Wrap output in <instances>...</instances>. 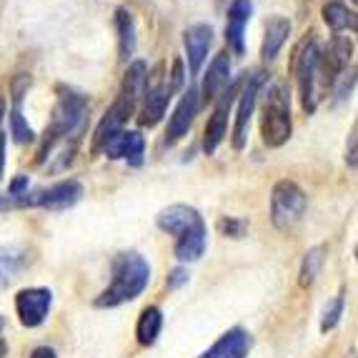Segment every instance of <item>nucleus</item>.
<instances>
[{"label":"nucleus","instance_id":"8","mask_svg":"<svg viewBox=\"0 0 358 358\" xmlns=\"http://www.w3.org/2000/svg\"><path fill=\"white\" fill-rule=\"evenodd\" d=\"M50 308H53V291L50 288H23L15 293V313L20 326L38 329L45 323Z\"/></svg>","mask_w":358,"mask_h":358},{"label":"nucleus","instance_id":"23","mask_svg":"<svg viewBox=\"0 0 358 358\" xmlns=\"http://www.w3.org/2000/svg\"><path fill=\"white\" fill-rule=\"evenodd\" d=\"M145 76H148V68H145L143 60L131 63L126 71V78H123V88H120V96H118L120 101H126L128 106L136 108L145 90Z\"/></svg>","mask_w":358,"mask_h":358},{"label":"nucleus","instance_id":"24","mask_svg":"<svg viewBox=\"0 0 358 358\" xmlns=\"http://www.w3.org/2000/svg\"><path fill=\"white\" fill-rule=\"evenodd\" d=\"M115 30H118L120 58L131 60L133 53H136V23H133V15L126 8L115 10Z\"/></svg>","mask_w":358,"mask_h":358},{"label":"nucleus","instance_id":"3","mask_svg":"<svg viewBox=\"0 0 358 358\" xmlns=\"http://www.w3.org/2000/svg\"><path fill=\"white\" fill-rule=\"evenodd\" d=\"M291 96H288V90L283 85H273L268 90V96H266V106H263V143L268 145V148H281L291 138Z\"/></svg>","mask_w":358,"mask_h":358},{"label":"nucleus","instance_id":"34","mask_svg":"<svg viewBox=\"0 0 358 358\" xmlns=\"http://www.w3.org/2000/svg\"><path fill=\"white\" fill-rule=\"evenodd\" d=\"M348 155H346V161H348V166L351 168H356V128L351 131V138H348Z\"/></svg>","mask_w":358,"mask_h":358},{"label":"nucleus","instance_id":"4","mask_svg":"<svg viewBox=\"0 0 358 358\" xmlns=\"http://www.w3.org/2000/svg\"><path fill=\"white\" fill-rule=\"evenodd\" d=\"M308 198L293 180H278L271 193V221L278 231H291L303 218Z\"/></svg>","mask_w":358,"mask_h":358},{"label":"nucleus","instance_id":"33","mask_svg":"<svg viewBox=\"0 0 358 358\" xmlns=\"http://www.w3.org/2000/svg\"><path fill=\"white\" fill-rule=\"evenodd\" d=\"M28 358H58V353H55L53 346H38L30 351Z\"/></svg>","mask_w":358,"mask_h":358},{"label":"nucleus","instance_id":"13","mask_svg":"<svg viewBox=\"0 0 358 358\" xmlns=\"http://www.w3.org/2000/svg\"><path fill=\"white\" fill-rule=\"evenodd\" d=\"M133 113H136V108L128 106V103L120 101V98L108 108V113L103 115V120L96 128V136H93V153H101L103 145H106L115 133H120L126 128L128 118H133Z\"/></svg>","mask_w":358,"mask_h":358},{"label":"nucleus","instance_id":"9","mask_svg":"<svg viewBox=\"0 0 358 358\" xmlns=\"http://www.w3.org/2000/svg\"><path fill=\"white\" fill-rule=\"evenodd\" d=\"M236 93H238V85H231V88L221 93V101L215 103V110L208 118V126H206V136H203L206 155H213L218 150V145L223 143V138H226L228 113H231V106L236 103Z\"/></svg>","mask_w":358,"mask_h":358},{"label":"nucleus","instance_id":"26","mask_svg":"<svg viewBox=\"0 0 358 358\" xmlns=\"http://www.w3.org/2000/svg\"><path fill=\"white\" fill-rule=\"evenodd\" d=\"M323 20H326V25H329L334 33H341V30L346 28H356V13L348 10L343 3H338V0H329L326 6H323Z\"/></svg>","mask_w":358,"mask_h":358},{"label":"nucleus","instance_id":"20","mask_svg":"<svg viewBox=\"0 0 358 358\" xmlns=\"http://www.w3.org/2000/svg\"><path fill=\"white\" fill-rule=\"evenodd\" d=\"M161 331H163V310L158 308V306H145V308L141 310V316H138V323H136L138 346H143V348L155 346V341H158Z\"/></svg>","mask_w":358,"mask_h":358},{"label":"nucleus","instance_id":"17","mask_svg":"<svg viewBox=\"0 0 358 358\" xmlns=\"http://www.w3.org/2000/svg\"><path fill=\"white\" fill-rule=\"evenodd\" d=\"M251 13H253L251 0H233L231 6H228L226 41H228V48L238 55L243 53V33L248 20H251Z\"/></svg>","mask_w":358,"mask_h":358},{"label":"nucleus","instance_id":"38","mask_svg":"<svg viewBox=\"0 0 358 358\" xmlns=\"http://www.w3.org/2000/svg\"><path fill=\"white\" fill-rule=\"evenodd\" d=\"M3 329H6V318L0 316V331H3Z\"/></svg>","mask_w":358,"mask_h":358},{"label":"nucleus","instance_id":"12","mask_svg":"<svg viewBox=\"0 0 358 358\" xmlns=\"http://www.w3.org/2000/svg\"><path fill=\"white\" fill-rule=\"evenodd\" d=\"M213 45V28L206 23H196L191 28H185L183 33V48L188 55V68H191L193 76L201 73L206 58H208V50Z\"/></svg>","mask_w":358,"mask_h":358},{"label":"nucleus","instance_id":"11","mask_svg":"<svg viewBox=\"0 0 358 358\" xmlns=\"http://www.w3.org/2000/svg\"><path fill=\"white\" fill-rule=\"evenodd\" d=\"M155 223H158V228H161L163 233L176 236V238L183 236V233L193 231V228H198V226H206L201 213H198L193 206H183V203L163 208L161 213L155 215Z\"/></svg>","mask_w":358,"mask_h":358},{"label":"nucleus","instance_id":"5","mask_svg":"<svg viewBox=\"0 0 358 358\" xmlns=\"http://www.w3.org/2000/svg\"><path fill=\"white\" fill-rule=\"evenodd\" d=\"M318 41L316 33H308V36L301 41V45L296 48L293 55V76L299 80L301 88V101H303L306 113H313L316 110V63H318Z\"/></svg>","mask_w":358,"mask_h":358},{"label":"nucleus","instance_id":"36","mask_svg":"<svg viewBox=\"0 0 358 358\" xmlns=\"http://www.w3.org/2000/svg\"><path fill=\"white\" fill-rule=\"evenodd\" d=\"M8 356V341L0 338V358H6Z\"/></svg>","mask_w":358,"mask_h":358},{"label":"nucleus","instance_id":"22","mask_svg":"<svg viewBox=\"0 0 358 358\" xmlns=\"http://www.w3.org/2000/svg\"><path fill=\"white\" fill-rule=\"evenodd\" d=\"M288 36H291V20L281 18V15L268 18V23H266V38H263V48H261L263 58L273 60L275 55L281 53L283 43L288 41Z\"/></svg>","mask_w":358,"mask_h":358},{"label":"nucleus","instance_id":"15","mask_svg":"<svg viewBox=\"0 0 358 358\" xmlns=\"http://www.w3.org/2000/svg\"><path fill=\"white\" fill-rule=\"evenodd\" d=\"M198 106H201L198 90L196 88H188V93L180 98V103L176 106L173 115H171V120H168L166 145H173L176 141H180V138L188 133V128H191L193 118H196V113H198Z\"/></svg>","mask_w":358,"mask_h":358},{"label":"nucleus","instance_id":"1","mask_svg":"<svg viewBox=\"0 0 358 358\" xmlns=\"http://www.w3.org/2000/svg\"><path fill=\"white\" fill-rule=\"evenodd\" d=\"M150 283V266L141 253L128 251L113 258V278L93 303L96 308H118L136 301Z\"/></svg>","mask_w":358,"mask_h":358},{"label":"nucleus","instance_id":"21","mask_svg":"<svg viewBox=\"0 0 358 358\" xmlns=\"http://www.w3.org/2000/svg\"><path fill=\"white\" fill-rule=\"evenodd\" d=\"M206 243H208V231H206V226H198L176 238L173 253L180 263H193L206 253Z\"/></svg>","mask_w":358,"mask_h":358},{"label":"nucleus","instance_id":"10","mask_svg":"<svg viewBox=\"0 0 358 358\" xmlns=\"http://www.w3.org/2000/svg\"><path fill=\"white\" fill-rule=\"evenodd\" d=\"M263 76L256 73V76L248 80L245 90L241 93L238 101V110H236V126H233V148L241 150L245 145V138H248V128H251V118L253 110H256V101H258V88H261Z\"/></svg>","mask_w":358,"mask_h":358},{"label":"nucleus","instance_id":"29","mask_svg":"<svg viewBox=\"0 0 358 358\" xmlns=\"http://www.w3.org/2000/svg\"><path fill=\"white\" fill-rule=\"evenodd\" d=\"M23 263H25L23 253L15 251V248L0 253V286H3L6 281H10L13 275H15L20 268H23Z\"/></svg>","mask_w":358,"mask_h":358},{"label":"nucleus","instance_id":"31","mask_svg":"<svg viewBox=\"0 0 358 358\" xmlns=\"http://www.w3.org/2000/svg\"><path fill=\"white\" fill-rule=\"evenodd\" d=\"M183 283H188V273H185L183 268H176L173 273L168 275L166 288H168V291H176V288H180Z\"/></svg>","mask_w":358,"mask_h":358},{"label":"nucleus","instance_id":"32","mask_svg":"<svg viewBox=\"0 0 358 358\" xmlns=\"http://www.w3.org/2000/svg\"><path fill=\"white\" fill-rule=\"evenodd\" d=\"M25 191H28V176H18L8 185V196H23Z\"/></svg>","mask_w":358,"mask_h":358},{"label":"nucleus","instance_id":"2","mask_svg":"<svg viewBox=\"0 0 358 358\" xmlns=\"http://www.w3.org/2000/svg\"><path fill=\"white\" fill-rule=\"evenodd\" d=\"M85 113H88V98L80 96V93H73V90L60 88L53 118H50L48 128H45V138H43V145L38 150V163H45V158H48V153L53 150V145L58 141L76 136L83 128Z\"/></svg>","mask_w":358,"mask_h":358},{"label":"nucleus","instance_id":"37","mask_svg":"<svg viewBox=\"0 0 358 358\" xmlns=\"http://www.w3.org/2000/svg\"><path fill=\"white\" fill-rule=\"evenodd\" d=\"M3 115H6V101L0 98V123H3Z\"/></svg>","mask_w":358,"mask_h":358},{"label":"nucleus","instance_id":"25","mask_svg":"<svg viewBox=\"0 0 358 358\" xmlns=\"http://www.w3.org/2000/svg\"><path fill=\"white\" fill-rule=\"evenodd\" d=\"M326 253H329L326 245H316V248H310V251L303 256V261H301V271H299V286L301 288H310L313 283H316V278L321 275L323 263H326Z\"/></svg>","mask_w":358,"mask_h":358},{"label":"nucleus","instance_id":"18","mask_svg":"<svg viewBox=\"0 0 358 358\" xmlns=\"http://www.w3.org/2000/svg\"><path fill=\"white\" fill-rule=\"evenodd\" d=\"M83 198V185L78 180H60V183L50 185L48 191L38 193V206L48 210H66L71 206H76Z\"/></svg>","mask_w":358,"mask_h":358},{"label":"nucleus","instance_id":"27","mask_svg":"<svg viewBox=\"0 0 358 358\" xmlns=\"http://www.w3.org/2000/svg\"><path fill=\"white\" fill-rule=\"evenodd\" d=\"M343 310H346V293H338L334 301H331L326 308H323V316H321V334H329L334 331L336 326L341 323V316H343Z\"/></svg>","mask_w":358,"mask_h":358},{"label":"nucleus","instance_id":"19","mask_svg":"<svg viewBox=\"0 0 358 358\" xmlns=\"http://www.w3.org/2000/svg\"><path fill=\"white\" fill-rule=\"evenodd\" d=\"M228 80H231V58H228V53H218L213 58V63L208 66V73H206V78H203L201 98H203L206 103L215 101V98L228 88Z\"/></svg>","mask_w":358,"mask_h":358},{"label":"nucleus","instance_id":"16","mask_svg":"<svg viewBox=\"0 0 358 358\" xmlns=\"http://www.w3.org/2000/svg\"><path fill=\"white\" fill-rule=\"evenodd\" d=\"M248 351H251V334L236 326V329L226 331L208 351H203L198 358H248Z\"/></svg>","mask_w":358,"mask_h":358},{"label":"nucleus","instance_id":"6","mask_svg":"<svg viewBox=\"0 0 358 358\" xmlns=\"http://www.w3.org/2000/svg\"><path fill=\"white\" fill-rule=\"evenodd\" d=\"M163 63H158V66L150 71V76H145V103H143V110H141V118H138V123L143 128H153L161 123L163 113H166L168 103H171V98H173L176 90L171 88V83L166 80V76H163Z\"/></svg>","mask_w":358,"mask_h":358},{"label":"nucleus","instance_id":"14","mask_svg":"<svg viewBox=\"0 0 358 358\" xmlns=\"http://www.w3.org/2000/svg\"><path fill=\"white\" fill-rule=\"evenodd\" d=\"M101 150L108 158H113V161L126 158L131 166H141V163H143V153H145V141L138 131H120V133H115Z\"/></svg>","mask_w":358,"mask_h":358},{"label":"nucleus","instance_id":"30","mask_svg":"<svg viewBox=\"0 0 358 358\" xmlns=\"http://www.w3.org/2000/svg\"><path fill=\"white\" fill-rule=\"evenodd\" d=\"M245 228H248V223L241 221V218H223L221 221V231L226 236H231V238H243Z\"/></svg>","mask_w":358,"mask_h":358},{"label":"nucleus","instance_id":"28","mask_svg":"<svg viewBox=\"0 0 358 358\" xmlns=\"http://www.w3.org/2000/svg\"><path fill=\"white\" fill-rule=\"evenodd\" d=\"M10 136L15 143H33L36 141V133H33V128L28 126V120L23 118V113H20V108L15 106L10 110Z\"/></svg>","mask_w":358,"mask_h":358},{"label":"nucleus","instance_id":"7","mask_svg":"<svg viewBox=\"0 0 358 358\" xmlns=\"http://www.w3.org/2000/svg\"><path fill=\"white\" fill-rule=\"evenodd\" d=\"M353 58V43L343 36L331 38L329 48L318 53L316 63V85H321L323 90H329L336 83V78L346 71L348 60Z\"/></svg>","mask_w":358,"mask_h":358},{"label":"nucleus","instance_id":"35","mask_svg":"<svg viewBox=\"0 0 358 358\" xmlns=\"http://www.w3.org/2000/svg\"><path fill=\"white\" fill-rule=\"evenodd\" d=\"M3 166H6V133L0 131V176H3Z\"/></svg>","mask_w":358,"mask_h":358}]
</instances>
